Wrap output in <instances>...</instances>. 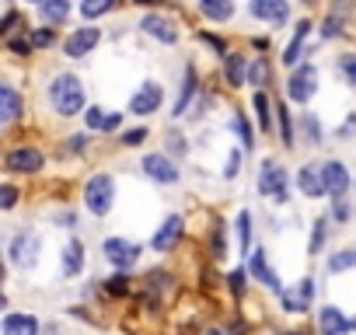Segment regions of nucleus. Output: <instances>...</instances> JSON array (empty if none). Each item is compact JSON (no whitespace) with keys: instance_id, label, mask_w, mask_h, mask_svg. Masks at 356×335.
<instances>
[{"instance_id":"obj_1","label":"nucleus","mask_w":356,"mask_h":335,"mask_svg":"<svg viewBox=\"0 0 356 335\" xmlns=\"http://www.w3.org/2000/svg\"><path fill=\"white\" fill-rule=\"evenodd\" d=\"M49 105L60 112V115H81L84 112V84L81 77L74 74H56L53 84H49Z\"/></svg>"},{"instance_id":"obj_2","label":"nucleus","mask_w":356,"mask_h":335,"mask_svg":"<svg viewBox=\"0 0 356 335\" xmlns=\"http://www.w3.org/2000/svg\"><path fill=\"white\" fill-rule=\"evenodd\" d=\"M112 199H115V182H112V175H95V179H88V186H84V206H88L95 217H105V213L112 210Z\"/></svg>"},{"instance_id":"obj_3","label":"nucleus","mask_w":356,"mask_h":335,"mask_svg":"<svg viewBox=\"0 0 356 335\" xmlns=\"http://www.w3.org/2000/svg\"><path fill=\"white\" fill-rule=\"evenodd\" d=\"M8 259H11V265H18V269H32V265L39 262V234H32V231H18V234L11 238V252H8Z\"/></svg>"},{"instance_id":"obj_4","label":"nucleus","mask_w":356,"mask_h":335,"mask_svg":"<svg viewBox=\"0 0 356 335\" xmlns=\"http://www.w3.org/2000/svg\"><path fill=\"white\" fill-rule=\"evenodd\" d=\"M259 193L273 203H286V172L276 161L262 164V175H259Z\"/></svg>"},{"instance_id":"obj_5","label":"nucleus","mask_w":356,"mask_h":335,"mask_svg":"<svg viewBox=\"0 0 356 335\" xmlns=\"http://www.w3.org/2000/svg\"><path fill=\"white\" fill-rule=\"evenodd\" d=\"M311 300H314V279H311V276L300 279L297 286H283V290H280V304H283V311H290V314H304V311L311 307Z\"/></svg>"},{"instance_id":"obj_6","label":"nucleus","mask_w":356,"mask_h":335,"mask_svg":"<svg viewBox=\"0 0 356 335\" xmlns=\"http://www.w3.org/2000/svg\"><path fill=\"white\" fill-rule=\"evenodd\" d=\"M290 98L293 101H300V105H307L311 98H314V91H318V70L311 67V63H304V67H297L293 70V77H290Z\"/></svg>"},{"instance_id":"obj_7","label":"nucleus","mask_w":356,"mask_h":335,"mask_svg":"<svg viewBox=\"0 0 356 335\" xmlns=\"http://www.w3.org/2000/svg\"><path fill=\"white\" fill-rule=\"evenodd\" d=\"M105 259L115 265V269H133L140 262V245L126 241V238H108L105 241Z\"/></svg>"},{"instance_id":"obj_8","label":"nucleus","mask_w":356,"mask_h":335,"mask_svg":"<svg viewBox=\"0 0 356 335\" xmlns=\"http://www.w3.org/2000/svg\"><path fill=\"white\" fill-rule=\"evenodd\" d=\"M248 15L269 25H283L290 18V0H248Z\"/></svg>"},{"instance_id":"obj_9","label":"nucleus","mask_w":356,"mask_h":335,"mask_svg":"<svg viewBox=\"0 0 356 335\" xmlns=\"http://www.w3.org/2000/svg\"><path fill=\"white\" fill-rule=\"evenodd\" d=\"M321 179H325V193L339 203L349 189V172H346V164L342 161H325L321 164Z\"/></svg>"},{"instance_id":"obj_10","label":"nucleus","mask_w":356,"mask_h":335,"mask_svg":"<svg viewBox=\"0 0 356 335\" xmlns=\"http://www.w3.org/2000/svg\"><path fill=\"white\" fill-rule=\"evenodd\" d=\"M4 164H8V172H18V175H35L39 168H42V154H39L35 147H15V150L4 157Z\"/></svg>"},{"instance_id":"obj_11","label":"nucleus","mask_w":356,"mask_h":335,"mask_svg":"<svg viewBox=\"0 0 356 335\" xmlns=\"http://www.w3.org/2000/svg\"><path fill=\"white\" fill-rule=\"evenodd\" d=\"M98 39H102L98 28H91V25H88V28H77V32L63 42V53H67L70 60H84V56L98 46Z\"/></svg>"},{"instance_id":"obj_12","label":"nucleus","mask_w":356,"mask_h":335,"mask_svg":"<svg viewBox=\"0 0 356 335\" xmlns=\"http://www.w3.org/2000/svg\"><path fill=\"white\" fill-rule=\"evenodd\" d=\"M161 98H164L161 84L147 81V84H140V91L133 95V101H129V112H133V115H150V112H157V108H161Z\"/></svg>"},{"instance_id":"obj_13","label":"nucleus","mask_w":356,"mask_h":335,"mask_svg":"<svg viewBox=\"0 0 356 335\" xmlns=\"http://www.w3.org/2000/svg\"><path fill=\"white\" fill-rule=\"evenodd\" d=\"M143 172H147L154 182H178V168L171 164L168 154H147V157H143Z\"/></svg>"},{"instance_id":"obj_14","label":"nucleus","mask_w":356,"mask_h":335,"mask_svg":"<svg viewBox=\"0 0 356 335\" xmlns=\"http://www.w3.org/2000/svg\"><path fill=\"white\" fill-rule=\"evenodd\" d=\"M297 189H300V196H307V199L325 196V179H321V168H318V164H304V168H300V172H297Z\"/></svg>"},{"instance_id":"obj_15","label":"nucleus","mask_w":356,"mask_h":335,"mask_svg":"<svg viewBox=\"0 0 356 335\" xmlns=\"http://www.w3.org/2000/svg\"><path fill=\"white\" fill-rule=\"evenodd\" d=\"M248 269H252V279H259L262 286H269V290H283L280 286V276L269 269V262H266V252L262 248H252V255H248Z\"/></svg>"},{"instance_id":"obj_16","label":"nucleus","mask_w":356,"mask_h":335,"mask_svg":"<svg viewBox=\"0 0 356 335\" xmlns=\"http://www.w3.org/2000/svg\"><path fill=\"white\" fill-rule=\"evenodd\" d=\"M349 328H353V321L339 307H321V314H318V332L321 335H349Z\"/></svg>"},{"instance_id":"obj_17","label":"nucleus","mask_w":356,"mask_h":335,"mask_svg":"<svg viewBox=\"0 0 356 335\" xmlns=\"http://www.w3.org/2000/svg\"><path fill=\"white\" fill-rule=\"evenodd\" d=\"M140 28L147 32V35H154L157 42H178V32H175V25L168 22V18H161V15H147V18H140Z\"/></svg>"},{"instance_id":"obj_18","label":"nucleus","mask_w":356,"mask_h":335,"mask_svg":"<svg viewBox=\"0 0 356 335\" xmlns=\"http://www.w3.org/2000/svg\"><path fill=\"white\" fill-rule=\"evenodd\" d=\"M182 217H168L164 224H161V231L154 234V252H171L175 248V241L182 238Z\"/></svg>"},{"instance_id":"obj_19","label":"nucleus","mask_w":356,"mask_h":335,"mask_svg":"<svg viewBox=\"0 0 356 335\" xmlns=\"http://www.w3.org/2000/svg\"><path fill=\"white\" fill-rule=\"evenodd\" d=\"M18 115H22V95L11 84H4V88H0V119L15 122Z\"/></svg>"},{"instance_id":"obj_20","label":"nucleus","mask_w":356,"mask_h":335,"mask_svg":"<svg viewBox=\"0 0 356 335\" xmlns=\"http://www.w3.org/2000/svg\"><path fill=\"white\" fill-rule=\"evenodd\" d=\"M39 321L32 314H8L4 318V335H35Z\"/></svg>"},{"instance_id":"obj_21","label":"nucleus","mask_w":356,"mask_h":335,"mask_svg":"<svg viewBox=\"0 0 356 335\" xmlns=\"http://www.w3.org/2000/svg\"><path fill=\"white\" fill-rule=\"evenodd\" d=\"M200 11H203V18H210V22H231V15H234V4L231 0H200Z\"/></svg>"},{"instance_id":"obj_22","label":"nucleus","mask_w":356,"mask_h":335,"mask_svg":"<svg viewBox=\"0 0 356 335\" xmlns=\"http://www.w3.org/2000/svg\"><path fill=\"white\" fill-rule=\"evenodd\" d=\"M84 122H88L91 129H105V133H112V129H119V112H105V108H88V112H84Z\"/></svg>"},{"instance_id":"obj_23","label":"nucleus","mask_w":356,"mask_h":335,"mask_svg":"<svg viewBox=\"0 0 356 335\" xmlns=\"http://www.w3.org/2000/svg\"><path fill=\"white\" fill-rule=\"evenodd\" d=\"M307 32H311V22H307V18H304V22H297V32H293V39H290L286 53H283V63H286V67H293V63L300 60V46H304Z\"/></svg>"},{"instance_id":"obj_24","label":"nucleus","mask_w":356,"mask_h":335,"mask_svg":"<svg viewBox=\"0 0 356 335\" xmlns=\"http://www.w3.org/2000/svg\"><path fill=\"white\" fill-rule=\"evenodd\" d=\"M84 269V245L81 241H70L63 248V276H77Z\"/></svg>"},{"instance_id":"obj_25","label":"nucleus","mask_w":356,"mask_h":335,"mask_svg":"<svg viewBox=\"0 0 356 335\" xmlns=\"http://www.w3.org/2000/svg\"><path fill=\"white\" fill-rule=\"evenodd\" d=\"M196 84H200V81H196V70L189 67V70H186V81H182V95H178L171 115H186V112H189V101H193V95H196Z\"/></svg>"},{"instance_id":"obj_26","label":"nucleus","mask_w":356,"mask_h":335,"mask_svg":"<svg viewBox=\"0 0 356 335\" xmlns=\"http://www.w3.org/2000/svg\"><path fill=\"white\" fill-rule=\"evenodd\" d=\"M70 15V4H67V0H46V4H42V18L53 25V22H63Z\"/></svg>"},{"instance_id":"obj_27","label":"nucleus","mask_w":356,"mask_h":335,"mask_svg":"<svg viewBox=\"0 0 356 335\" xmlns=\"http://www.w3.org/2000/svg\"><path fill=\"white\" fill-rule=\"evenodd\" d=\"M353 265H356V248L335 252V255L328 259V272H346V269H353Z\"/></svg>"},{"instance_id":"obj_28","label":"nucleus","mask_w":356,"mask_h":335,"mask_svg":"<svg viewBox=\"0 0 356 335\" xmlns=\"http://www.w3.org/2000/svg\"><path fill=\"white\" fill-rule=\"evenodd\" d=\"M227 81H231V88H241L245 84V60L238 53L227 56Z\"/></svg>"},{"instance_id":"obj_29","label":"nucleus","mask_w":356,"mask_h":335,"mask_svg":"<svg viewBox=\"0 0 356 335\" xmlns=\"http://www.w3.org/2000/svg\"><path fill=\"white\" fill-rule=\"evenodd\" d=\"M115 0H81V15L91 22V18H102L105 11H112Z\"/></svg>"},{"instance_id":"obj_30","label":"nucleus","mask_w":356,"mask_h":335,"mask_svg":"<svg viewBox=\"0 0 356 335\" xmlns=\"http://www.w3.org/2000/svg\"><path fill=\"white\" fill-rule=\"evenodd\" d=\"M238 238H241V252L252 255V213L248 210H241V217H238Z\"/></svg>"},{"instance_id":"obj_31","label":"nucleus","mask_w":356,"mask_h":335,"mask_svg":"<svg viewBox=\"0 0 356 335\" xmlns=\"http://www.w3.org/2000/svg\"><path fill=\"white\" fill-rule=\"evenodd\" d=\"M248 81H252V84H259V88H262V84H269V63H266L262 56H259V60H252V67H248Z\"/></svg>"},{"instance_id":"obj_32","label":"nucleus","mask_w":356,"mask_h":335,"mask_svg":"<svg viewBox=\"0 0 356 335\" xmlns=\"http://www.w3.org/2000/svg\"><path fill=\"white\" fill-rule=\"evenodd\" d=\"M339 74L346 77V84H349V88H356V53L339 56Z\"/></svg>"},{"instance_id":"obj_33","label":"nucleus","mask_w":356,"mask_h":335,"mask_svg":"<svg viewBox=\"0 0 356 335\" xmlns=\"http://www.w3.org/2000/svg\"><path fill=\"white\" fill-rule=\"evenodd\" d=\"M255 112H259V126H262V129H273V115H269V98H266L262 91L255 95Z\"/></svg>"},{"instance_id":"obj_34","label":"nucleus","mask_w":356,"mask_h":335,"mask_svg":"<svg viewBox=\"0 0 356 335\" xmlns=\"http://www.w3.org/2000/svg\"><path fill=\"white\" fill-rule=\"evenodd\" d=\"M210 252H213V259H224V255H227V238H224V227H220V224L213 227V238H210Z\"/></svg>"},{"instance_id":"obj_35","label":"nucleus","mask_w":356,"mask_h":335,"mask_svg":"<svg viewBox=\"0 0 356 335\" xmlns=\"http://www.w3.org/2000/svg\"><path fill=\"white\" fill-rule=\"evenodd\" d=\"M234 129H238V136H241V143H245V147H252V143H255V133H252V126H248V119H245L241 112L234 115Z\"/></svg>"},{"instance_id":"obj_36","label":"nucleus","mask_w":356,"mask_h":335,"mask_svg":"<svg viewBox=\"0 0 356 335\" xmlns=\"http://www.w3.org/2000/svg\"><path fill=\"white\" fill-rule=\"evenodd\" d=\"M325 231H328V227H325V220H314V234H311V245H307V252H311V255H318V252H321V245H325Z\"/></svg>"},{"instance_id":"obj_37","label":"nucleus","mask_w":356,"mask_h":335,"mask_svg":"<svg viewBox=\"0 0 356 335\" xmlns=\"http://www.w3.org/2000/svg\"><path fill=\"white\" fill-rule=\"evenodd\" d=\"M276 112H280V126H283V143H286V147H293V129H290V112H286L283 105H280Z\"/></svg>"},{"instance_id":"obj_38","label":"nucleus","mask_w":356,"mask_h":335,"mask_svg":"<svg viewBox=\"0 0 356 335\" xmlns=\"http://www.w3.org/2000/svg\"><path fill=\"white\" fill-rule=\"evenodd\" d=\"M126 279H129V276H112V279L105 283V290H108V293H115V297H122V293L129 290V283H126Z\"/></svg>"},{"instance_id":"obj_39","label":"nucleus","mask_w":356,"mask_h":335,"mask_svg":"<svg viewBox=\"0 0 356 335\" xmlns=\"http://www.w3.org/2000/svg\"><path fill=\"white\" fill-rule=\"evenodd\" d=\"M304 133L311 136V143H321V126H318V119H314V115H307V119H304Z\"/></svg>"},{"instance_id":"obj_40","label":"nucleus","mask_w":356,"mask_h":335,"mask_svg":"<svg viewBox=\"0 0 356 335\" xmlns=\"http://www.w3.org/2000/svg\"><path fill=\"white\" fill-rule=\"evenodd\" d=\"M15 203H18V189L4 186V189H0V206H4V210H11Z\"/></svg>"},{"instance_id":"obj_41","label":"nucleus","mask_w":356,"mask_h":335,"mask_svg":"<svg viewBox=\"0 0 356 335\" xmlns=\"http://www.w3.org/2000/svg\"><path fill=\"white\" fill-rule=\"evenodd\" d=\"M143 140H147V129H143V126H140V129H129V133L122 136V143H126V147H140Z\"/></svg>"},{"instance_id":"obj_42","label":"nucleus","mask_w":356,"mask_h":335,"mask_svg":"<svg viewBox=\"0 0 356 335\" xmlns=\"http://www.w3.org/2000/svg\"><path fill=\"white\" fill-rule=\"evenodd\" d=\"M238 164H241V154H238V150H231L227 168H224V179H234V175H238Z\"/></svg>"},{"instance_id":"obj_43","label":"nucleus","mask_w":356,"mask_h":335,"mask_svg":"<svg viewBox=\"0 0 356 335\" xmlns=\"http://www.w3.org/2000/svg\"><path fill=\"white\" fill-rule=\"evenodd\" d=\"M8 46H11V53H18V56H25V53L32 49V42H29V39H11Z\"/></svg>"},{"instance_id":"obj_44","label":"nucleus","mask_w":356,"mask_h":335,"mask_svg":"<svg viewBox=\"0 0 356 335\" xmlns=\"http://www.w3.org/2000/svg\"><path fill=\"white\" fill-rule=\"evenodd\" d=\"M15 25H18V15H15V11H8V15H4V25H0V32L11 35V32H15Z\"/></svg>"},{"instance_id":"obj_45","label":"nucleus","mask_w":356,"mask_h":335,"mask_svg":"<svg viewBox=\"0 0 356 335\" xmlns=\"http://www.w3.org/2000/svg\"><path fill=\"white\" fill-rule=\"evenodd\" d=\"M339 32H342V25H339L335 18H328V22H325V28H321V35H325V39H332V35H339Z\"/></svg>"},{"instance_id":"obj_46","label":"nucleus","mask_w":356,"mask_h":335,"mask_svg":"<svg viewBox=\"0 0 356 335\" xmlns=\"http://www.w3.org/2000/svg\"><path fill=\"white\" fill-rule=\"evenodd\" d=\"M227 279H231V290H234V293H241V290H245V272H231Z\"/></svg>"},{"instance_id":"obj_47","label":"nucleus","mask_w":356,"mask_h":335,"mask_svg":"<svg viewBox=\"0 0 356 335\" xmlns=\"http://www.w3.org/2000/svg\"><path fill=\"white\" fill-rule=\"evenodd\" d=\"M49 42H53V32H49V28L35 32V46H49Z\"/></svg>"},{"instance_id":"obj_48","label":"nucleus","mask_w":356,"mask_h":335,"mask_svg":"<svg viewBox=\"0 0 356 335\" xmlns=\"http://www.w3.org/2000/svg\"><path fill=\"white\" fill-rule=\"evenodd\" d=\"M332 217H335V220H346V217H349V206H346V203H335Z\"/></svg>"},{"instance_id":"obj_49","label":"nucleus","mask_w":356,"mask_h":335,"mask_svg":"<svg viewBox=\"0 0 356 335\" xmlns=\"http://www.w3.org/2000/svg\"><path fill=\"white\" fill-rule=\"evenodd\" d=\"M84 147H88V140H84L81 133H77V136H70V150H84Z\"/></svg>"},{"instance_id":"obj_50","label":"nucleus","mask_w":356,"mask_h":335,"mask_svg":"<svg viewBox=\"0 0 356 335\" xmlns=\"http://www.w3.org/2000/svg\"><path fill=\"white\" fill-rule=\"evenodd\" d=\"M136 4H154V0H136Z\"/></svg>"},{"instance_id":"obj_51","label":"nucleus","mask_w":356,"mask_h":335,"mask_svg":"<svg viewBox=\"0 0 356 335\" xmlns=\"http://www.w3.org/2000/svg\"><path fill=\"white\" fill-rule=\"evenodd\" d=\"M32 4H39V8H42V4H46V0H32Z\"/></svg>"},{"instance_id":"obj_52","label":"nucleus","mask_w":356,"mask_h":335,"mask_svg":"<svg viewBox=\"0 0 356 335\" xmlns=\"http://www.w3.org/2000/svg\"><path fill=\"white\" fill-rule=\"evenodd\" d=\"M353 328H356V318H353Z\"/></svg>"},{"instance_id":"obj_53","label":"nucleus","mask_w":356,"mask_h":335,"mask_svg":"<svg viewBox=\"0 0 356 335\" xmlns=\"http://www.w3.org/2000/svg\"><path fill=\"white\" fill-rule=\"evenodd\" d=\"M213 335H217V332H213Z\"/></svg>"}]
</instances>
